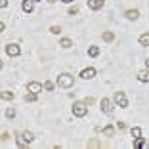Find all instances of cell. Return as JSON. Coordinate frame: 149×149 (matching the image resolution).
<instances>
[{"label": "cell", "instance_id": "6da1fadb", "mask_svg": "<svg viewBox=\"0 0 149 149\" xmlns=\"http://www.w3.org/2000/svg\"><path fill=\"white\" fill-rule=\"evenodd\" d=\"M73 84H74L73 74H69V73H61L59 77H57V86H59V88H71Z\"/></svg>", "mask_w": 149, "mask_h": 149}, {"label": "cell", "instance_id": "7a4b0ae2", "mask_svg": "<svg viewBox=\"0 0 149 149\" xmlns=\"http://www.w3.org/2000/svg\"><path fill=\"white\" fill-rule=\"evenodd\" d=\"M35 140V134H33L31 130H23L21 134H17V145L19 147H23V145L31 143V141Z\"/></svg>", "mask_w": 149, "mask_h": 149}, {"label": "cell", "instance_id": "3957f363", "mask_svg": "<svg viewBox=\"0 0 149 149\" xmlns=\"http://www.w3.org/2000/svg\"><path fill=\"white\" fill-rule=\"evenodd\" d=\"M88 113V103L86 101H74L73 103V115L74 117H84Z\"/></svg>", "mask_w": 149, "mask_h": 149}, {"label": "cell", "instance_id": "277c9868", "mask_svg": "<svg viewBox=\"0 0 149 149\" xmlns=\"http://www.w3.org/2000/svg\"><path fill=\"white\" fill-rule=\"evenodd\" d=\"M113 100H115V103H117L118 107H123V109H126V107H128V97H126V94H124V92H115Z\"/></svg>", "mask_w": 149, "mask_h": 149}, {"label": "cell", "instance_id": "5b68a950", "mask_svg": "<svg viewBox=\"0 0 149 149\" xmlns=\"http://www.w3.org/2000/svg\"><path fill=\"white\" fill-rule=\"evenodd\" d=\"M94 77H96V69L94 67H86V69L80 71V79H84V80H90Z\"/></svg>", "mask_w": 149, "mask_h": 149}, {"label": "cell", "instance_id": "8992f818", "mask_svg": "<svg viewBox=\"0 0 149 149\" xmlns=\"http://www.w3.org/2000/svg\"><path fill=\"white\" fill-rule=\"evenodd\" d=\"M6 54H8L10 57H17L19 54H21V50H19L17 44H8V46H6Z\"/></svg>", "mask_w": 149, "mask_h": 149}, {"label": "cell", "instance_id": "52a82bcc", "mask_svg": "<svg viewBox=\"0 0 149 149\" xmlns=\"http://www.w3.org/2000/svg\"><path fill=\"white\" fill-rule=\"evenodd\" d=\"M100 105H101V111H103V113H113V103H111V100L103 97V100L100 101Z\"/></svg>", "mask_w": 149, "mask_h": 149}, {"label": "cell", "instance_id": "ba28073f", "mask_svg": "<svg viewBox=\"0 0 149 149\" xmlns=\"http://www.w3.org/2000/svg\"><path fill=\"white\" fill-rule=\"evenodd\" d=\"M27 92L40 94V92H42V84H40V82H35V80H33V82H29V84H27Z\"/></svg>", "mask_w": 149, "mask_h": 149}, {"label": "cell", "instance_id": "9c48e42d", "mask_svg": "<svg viewBox=\"0 0 149 149\" xmlns=\"http://www.w3.org/2000/svg\"><path fill=\"white\" fill-rule=\"evenodd\" d=\"M103 2H105V0H88V8L90 10H100V8H103Z\"/></svg>", "mask_w": 149, "mask_h": 149}, {"label": "cell", "instance_id": "30bf717a", "mask_svg": "<svg viewBox=\"0 0 149 149\" xmlns=\"http://www.w3.org/2000/svg\"><path fill=\"white\" fill-rule=\"evenodd\" d=\"M21 10L25 13H31L33 12V0H23L21 2Z\"/></svg>", "mask_w": 149, "mask_h": 149}, {"label": "cell", "instance_id": "8fae6325", "mask_svg": "<svg viewBox=\"0 0 149 149\" xmlns=\"http://www.w3.org/2000/svg\"><path fill=\"white\" fill-rule=\"evenodd\" d=\"M124 15H126L130 21H136V19L140 17V12H138V10H126V13H124Z\"/></svg>", "mask_w": 149, "mask_h": 149}, {"label": "cell", "instance_id": "7c38bea8", "mask_svg": "<svg viewBox=\"0 0 149 149\" xmlns=\"http://www.w3.org/2000/svg\"><path fill=\"white\" fill-rule=\"evenodd\" d=\"M138 80H140V82H149V69L140 71V73H138Z\"/></svg>", "mask_w": 149, "mask_h": 149}, {"label": "cell", "instance_id": "4fadbf2b", "mask_svg": "<svg viewBox=\"0 0 149 149\" xmlns=\"http://www.w3.org/2000/svg\"><path fill=\"white\" fill-rule=\"evenodd\" d=\"M132 145H134L136 149H141V147H145V140L143 138H134V143Z\"/></svg>", "mask_w": 149, "mask_h": 149}, {"label": "cell", "instance_id": "5bb4252c", "mask_svg": "<svg viewBox=\"0 0 149 149\" xmlns=\"http://www.w3.org/2000/svg\"><path fill=\"white\" fill-rule=\"evenodd\" d=\"M59 46H61V48H65V50H69L71 46H73V40H71V38H61Z\"/></svg>", "mask_w": 149, "mask_h": 149}, {"label": "cell", "instance_id": "9a60e30c", "mask_svg": "<svg viewBox=\"0 0 149 149\" xmlns=\"http://www.w3.org/2000/svg\"><path fill=\"white\" fill-rule=\"evenodd\" d=\"M88 56H90V57L100 56V48H97V46H90V48H88Z\"/></svg>", "mask_w": 149, "mask_h": 149}, {"label": "cell", "instance_id": "2e32d148", "mask_svg": "<svg viewBox=\"0 0 149 149\" xmlns=\"http://www.w3.org/2000/svg\"><path fill=\"white\" fill-rule=\"evenodd\" d=\"M0 96H2V100H13V97H15V94H13V92H8V90H2V92H0Z\"/></svg>", "mask_w": 149, "mask_h": 149}, {"label": "cell", "instance_id": "e0dca14e", "mask_svg": "<svg viewBox=\"0 0 149 149\" xmlns=\"http://www.w3.org/2000/svg\"><path fill=\"white\" fill-rule=\"evenodd\" d=\"M140 44L141 46H149V33H143V35L140 36Z\"/></svg>", "mask_w": 149, "mask_h": 149}, {"label": "cell", "instance_id": "ac0fdd59", "mask_svg": "<svg viewBox=\"0 0 149 149\" xmlns=\"http://www.w3.org/2000/svg\"><path fill=\"white\" fill-rule=\"evenodd\" d=\"M113 134H115V128H113V126H105V128H103V136L111 138Z\"/></svg>", "mask_w": 149, "mask_h": 149}, {"label": "cell", "instance_id": "d6986e66", "mask_svg": "<svg viewBox=\"0 0 149 149\" xmlns=\"http://www.w3.org/2000/svg\"><path fill=\"white\" fill-rule=\"evenodd\" d=\"M130 132H132V138H141V128L140 126H134Z\"/></svg>", "mask_w": 149, "mask_h": 149}, {"label": "cell", "instance_id": "ffe728a7", "mask_svg": "<svg viewBox=\"0 0 149 149\" xmlns=\"http://www.w3.org/2000/svg\"><path fill=\"white\" fill-rule=\"evenodd\" d=\"M88 147H90V149L101 147V141H100V140H90V141H88Z\"/></svg>", "mask_w": 149, "mask_h": 149}, {"label": "cell", "instance_id": "44dd1931", "mask_svg": "<svg viewBox=\"0 0 149 149\" xmlns=\"http://www.w3.org/2000/svg\"><path fill=\"white\" fill-rule=\"evenodd\" d=\"M103 40H105V42H113V40H115V35H113L111 31L103 33Z\"/></svg>", "mask_w": 149, "mask_h": 149}, {"label": "cell", "instance_id": "7402d4cb", "mask_svg": "<svg viewBox=\"0 0 149 149\" xmlns=\"http://www.w3.org/2000/svg\"><path fill=\"white\" fill-rule=\"evenodd\" d=\"M36 96H38V94H35V92L25 94V101H29V103H31V101H36Z\"/></svg>", "mask_w": 149, "mask_h": 149}, {"label": "cell", "instance_id": "603a6c76", "mask_svg": "<svg viewBox=\"0 0 149 149\" xmlns=\"http://www.w3.org/2000/svg\"><path fill=\"white\" fill-rule=\"evenodd\" d=\"M50 33H52V35H59V33H61V27L59 25H52L50 27Z\"/></svg>", "mask_w": 149, "mask_h": 149}, {"label": "cell", "instance_id": "cb8c5ba5", "mask_svg": "<svg viewBox=\"0 0 149 149\" xmlns=\"http://www.w3.org/2000/svg\"><path fill=\"white\" fill-rule=\"evenodd\" d=\"M44 90L52 92V90H54V82H50V80H48V82H44Z\"/></svg>", "mask_w": 149, "mask_h": 149}, {"label": "cell", "instance_id": "d4e9b609", "mask_svg": "<svg viewBox=\"0 0 149 149\" xmlns=\"http://www.w3.org/2000/svg\"><path fill=\"white\" fill-rule=\"evenodd\" d=\"M6 117H8V118H13V117H15V109H8V111H6Z\"/></svg>", "mask_w": 149, "mask_h": 149}, {"label": "cell", "instance_id": "484cf974", "mask_svg": "<svg viewBox=\"0 0 149 149\" xmlns=\"http://www.w3.org/2000/svg\"><path fill=\"white\" fill-rule=\"evenodd\" d=\"M74 13H79V8H74V6L69 8V15H74Z\"/></svg>", "mask_w": 149, "mask_h": 149}, {"label": "cell", "instance_id": "4316f807", "mask_svg": "<svg viewBox=\"0 0 149 149\" xmlns=\"http://www.w3.org/2000/svg\"><path fill=\"white\" fill-rule=\"evenodd\" d=\"M117 126H118V128H120V130H123V128H126V124H124V123H123V120H118V123H117Z\"/></svg>", "mask_w": 149, "mask_h": 149}, {"label": "cell", "instance_id": "83f0119b", "mask_svg": "<svg viewBox=\"0 0 149 149\" xmlns=\"http://www.w3.org/2000/svg\"><path fill=\"white\" fill-rule=\"evenodd\" d=\"M8 6V0H0V8H6Z\"/></svg>", "mask_w": 149, "mask_h": 149}, {"label": "cell", "instance_id": "f1b7e54d", "mask_svg": "<svg viewBox=\"0 0 149 149\" xmlns=\"http://www.w3.org/2000/svg\"><path fill=\"white\" fill-rule=\"evenodd\" d=\"M61 2H65V4H71V2H73V0H61Z\"/></svg>", "mask_w": 149, "mask_h": 149}, {"label": "cell", "instance_id": "f546056e", "mask_svg": "<svg viewBox=\"0 0 149 149\" xmlns=\"http://www.w3.org/2000/svg\"><path fill=\"white\" fill-rule=\"evenodd\" d=\"M145 65H147V69H149V57H147V59H145Z\"/></svg>", "mask_w": 149, "mask_h": 149}, {"label": "cell", "instance_id": "4dcf8cb0", "mask_svg": "<svg viewBox=\"0 0 149 149\" xmlns=\"http://www.w3.org/2000/svg\"><path fill=\"white\" fill-rule=\"evenodd\" d=\"M145 147H147V149H149V141H145Z\"/></svg>", "mask_w": 149, "mask_h": 149}, {"label": "cell", "instance_id": "1f68e13d", "mask_svg": "<svg viewBox=\"0 0 149 149\" xmlns=\"http://www.w3.org/2000/svg\"><path fill=\"white\" fill-rule=\"evenodd\" d=\"M48 2H56V0H48Z\"/></svg>", "mask_w": 149, "mask_h": 149}]
</instances>
